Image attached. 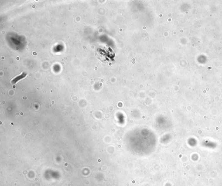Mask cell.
Masks as SVG:
<instances>
[{"label":"cell","mask_w":222,"mask_h":186,"mask_svg":"<svg viewBox=\"0 0 222 186\" xmlns=\"http://www.w3.org/2000/svg\"><path fill=\"white\" fill-rule=\"evenodd\" d=\"M27 76V74L26 73H25V72H22L21 74L18 75L15 77L14 78H13L11 80V83L13 84H16V83H18V82H19L21 80H22V79L25 78Z\"/></svg>","instance_id":"obj_1"}]
</instances>
